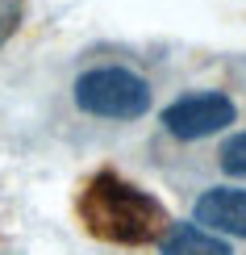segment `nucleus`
Masks as SVG:
<instances>
[{"label":"nucleus","instance_id":"f257e3e1","mask_svg":"<svg viewBox=\"0 0 246 255\" xmlns=\"http://www.w3.org/2000/svg\"><path fill=\"white\" fill-rule=\"evenodd\" d=\"M80 218L96 239L117 247H146L167 230V209L146 188L117 172H96L80 197Z\"/></svg>","mask_w":246,"mask_h":255},{"label":"nucleus","instance_id":"f03ea898","mask_svg":"<svg viewBox=\"0 0 246 255\" xmlns=\"http://www.w3.org/2000/svg\"><path fill=\"white\" fill-rule=\"evenodd\" d=\"M76 105L88 118H104V122H138L151 113L155 88L151 80H142L130 67H92L76 80Z\"/></svg>","mask_w":246,"mask_h":255},{"label":"nucleus","instance_id":"7ed1b4c3","mask_svg":"<svg viewBox=\"0 0 246 255\" xmlns=\"http://www.w3.org/2000/svg\"><path fill=\"white\" fill-rule=\"evenodd\" d=\"M238 122V109L226 92H188L163 109V130L179 142H200Z\"/></svg>","mask_w":246,"mask_h":255},{"label":"nucleus","instance_id":"20e7f679","mask_svg":"<svg viewBox=\"0 0 246 255\" xmlns=\"http://www.w3.org/2000/svg\"><path fill=\"white\" fill-rule=\"evenodd\" d=\"M196 226L221 239H246V188H209L196 201Z\"/></svg>","mask_w":246,"mask_h":255},{"label":"nucleus","instance_id":"39448f33","mask_svg":"<svg viewBox=\"0 0 246 255\" xmlns=\"http://www.w3.org/2000/svg\"><path fill=\"white\" fill-rule=\"evenodd\" d=\"M159 255H234V247L230 239L196 222H167V230L159 235Z\"/></svg>","mask_w":246,"mask_h":255},{"label":"nucleus","instance_id":"423d86ee","mask_svg":"<svg viewBox=\"0 0 246 255\" xmlns=\"http://www.w3.org/2000/svg\"><path fill=\"white\" fill-rule=\"evenodd\" d=\"M221 172L246 180V130H238L234 138H226V146H221Z\"/></svg>","mask_w":246,"mask_h":255},{"label":"nucleus","instance_id":"0eeeda50","mask_svg":"<svg viewBox=\"0 0 246 255\" xmlns=\"http://www.w3.org/2000/svg\"><path fill=\"white\" fill-rule=\"evenodd\" d=\"M21 25V0H0V46L17 34Z\"/></svg>","mask_w":246,"mask_h":255}]
</instances>
